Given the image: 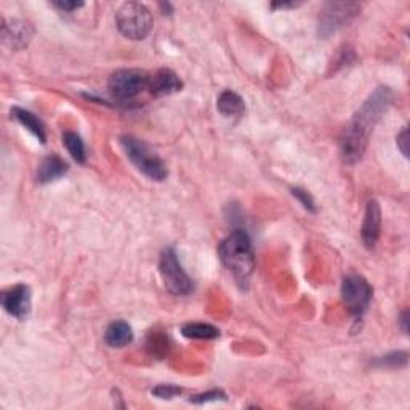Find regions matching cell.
<instances>
[{"mask_svg":"<svg viewBox=\"0 0 410 410\" xmlns=\"http://www.w3.org/2000/svg\"><path fill=\"white\" fill-rule=\"evenodd\" d=\"M382 229V210L377 201H370L365 209V216L361 229V237L364 246L367 248H374L377 246L378 237Z\"/></svg>","mask_w":410,"mask_h":410,"instance_id":"obj_10","label":"cell"},{"mask_svg":"<svg viewBox=\"0 0 410 410\" xmlns=\"http://www.w3.org/2000/svg\"><path fill=\"white\" fill-rule=\"evenodd\" d=\"M218 255L236 280L239 284H247L248 278L252 275L255 269V256L252 250V242L243 229H234L226 239H224L220 247H218Z\"/></svg>","mask_w":410,"mask_h":410,"instance_id":"obj_2","label":"cell"},{"mask_svg":"<svg viewBox=\"0 0 410 410\" xmlns=\"http://www.w3.org/2000/svg\"><path fill=\"white\" fill-rule=\"evenodd\" d=\"M391 100H393V95L389 88H377L356 112L351 124L345 128L342 140H340V149H342V157L346 164L352 165L362 159L370 133L382 114L391 105Z\"/></svg>","mask_w":410,"mask_h":410,"instance_id":"obj_1","label":"cell"},{"mask_svg":"<svg viewBox=\"0 0 410 410\" xmlns=\"http://www.w3.org/2000/svg\"><path fill=\"white\" fill-rule=\"evenodd\" d=\"M216 107L224 117H241L246 112V105L239 95L233 90H224L221 95L218 96Z\"/></svg>","mask_w":410,"mask_h":410,"instance_id":"obj_15","label":"cell"},{"mask_svg":"<svg viewBox=\"0 0 410 410\" xmlns=\"http://www.w3.org/2000/svg\"><path fill=\"white\" fill-rule=\"evenodd\" d=\"M361 5L354 2H330L327 4L319 18V32L324 37L330 36L332 32L343 28L345 23L359 13Z\"/></svg>","mask_w":410,"mask_h":410,"instance_id":"obj_8","label":"cell"},{"mask_svg":"<svg viewBox=\"0 0 410 410\" xmlns=\"http://www.w3.org/2000/svg\"><path fill=\"white\" fill-rule=\"evenodd\" d=\"M147 88L151 90L154 96H165L179 92L183 88V82L173 70L159 69L156 74L149 75V85H147Z\"/></svg>","mask_w":410,"mask_h":410,"instance_id":"obj_11","label":"cell"},{"mask_svg":"<svg viewBox=\"0 0 410 410\" xmlns=\"http://www.w3.org/2000/svg\"><path fill=\"white\" fill-rule=\"evenodd\" d=\"M32 37V28L24 21L13 19L11 23L4 21L2 26V38L6 45H10L13 50H21L29 43Z\"/></svg>","mask_w":410,"mask_h":410,"instance_id":"obj_12","label":"cell"},{"mask_svg":"<svg viewBox=\"0 0 410 410\" xmlns=\"http://www.w3.org/2000/svg\"><path fill=\"white\" fill-rule=\"evenodd\" d=\"M152 394L160 397V399H172V397L182 394V388L175 387V384H160V387L152 389Z\"/></svg>","mask_w":410,"mask_h":410,"instance_id":"obj_20","label":"cell"},{"mask_svg":"<svg viewBox=\"0 0 410 410\" xmlns=\"http://www.w3.org/2000/svg\"><path fill=\"white\" fill-rule=\"evenodd\" d=\"M63 144L66 146L70 157H73L77 164H85V159H87L85 146H83V141L79 135L74 132L63 133Z\"/></svg>","mask_w":410,"mask_h":410,"instance_id":"obj_18","label":"cell"},{"mask_svg":"<svg viewBox=\"0 0 410 410\" xmlns=\"http://www.w3.org/2000/svg\"><path fill=\"white\" fill-rule=\"evenodd\" d=\"M159 271L162 275L164 285L167 290L173 295H188L192 290V282L189 275L184 273L182 263L178 260V255L172 247L165 248L160 255Z\"/></svg>","mask_w":410,"mask_h":410,"instance_id":"obj_5","label":"cell"},{"mask_svg":"<svg viewBox=\"0 0 410 410\" xmlns=\"http://www.w3.org/2000/svg\"><path fill=\"white\" fill-rule=\"evenodd\" d=\"M399 324H401L402 332L406 333V335H407V332H409V327H407V324H409V312H407V311H404V312L401 314V317H399Z\"/></svg>","mask_w":410,"mask_h":410,"instance_id":"obj_25","label":"cell"},{"mask_svg":"<svg viewBox=\"0 0 410 410\" xmlns=\"http://www.w3.org/2000/svg\"><path fill=\"white\" fill-rule=\"evenodd\" d=\"M292 194L298 199L300 204L303 205V207L306 210H310V211H316V204H314L312 201V197L308 194L306 191H303L301 188H293L292 189Z\"/></svg>","mask_w":410,"mask_h":410,"instance_id":"obj_21","label":"cell"},{"mask_svg":"<svg viewBox=\"0 0 410 410\" xmlns=\"http://www.w3.org/2000/svg\"><path fill=\"white\" fill-rule=\"evenodd\" d=\"M120 146L125 156L130 159V162L147 178L154 179V182H164L169 175L164 160L144 141L135 138L132 135H124V137H120Z\"/></svg>","mask_w":410,"mask_h":410,"instance_id":"obj_3","label":"cell"},{"mask_svg":"<svg viewBox=\"0 0 410 410\" xmlns=\"http://www.w3.org/2000/svg\"><path fill=\"white\" fill-rule=\"evenodd\" d=\"M396 141H397V147H399L401 152L407 157L409 156V149H407V128L406 127H404L402 132L397 135Z\"/></svg>","mask_w":410,"mask_h":410,"instance_id":"obj_24","label":"cell"},{"mask_svg":"<svg viewBox=\"0 0 410 410\" xmlns=\"http://www.w3.org/2000/svg\"><path fill=\"white\" fill-rule=\"evenodd\" d=\"M119 32L130 41H143L152 29V15L143 4L127 2L115 13Z\"/></svg>","mask_w":410,"mask_h":410,"instance_id":"obj_4","label":"cell"},{"mask_svg":"<svg viewBox=\"0 0 410 410\" xmlns=\"http://www.w3.org/2000/svg\"><path fill=\"white\" fill-rule=\"evenodd\" d=\"M68 172V164L60 156H48L45 157L37 170V182L38 183H50L55 179L61 178Z\"/></svg>","mask_w":410,"mask_h":410,"instance_id":"obj_13","label":"cell"},{"mask_svg":"<svg viewBox=\"0 0 410 410\" xmlns=\"http://www.w3.org/2000/svg\"><path fill=\"white\" fill-rule=\"evenodd\" d=\"M342 297L345 306L352 316L361 317L370 303L372 287L361 275H346L342 284Z\"/></svg>","mask_w":410,"mask_h":410,"instance_id":"obj_7","label":"cell"},{"mask_svg":"<svg viewBox=\"0 0 410 410\" xmlns=\"http://www.w3.org/2000/svg\"><path fill=\"white\" fill-rule=\"evenodd\" d=\"M377 364L382 365V367H402V365L407 364V354L406 352H393V354L382 357Z\"/></svg>","mask_w":410,"mask_h":410,"instance_id":"obj_19","label":"cell"},{"mask_svg":"<svg viewBox=\"0 0 410 410\" xmlns=\"http://www.w3.org/2000/svg\"><path fill=\"white\" fill-rule=\"evenodd\" d=\"M55 6V9H58L60 11H64V13H73L75 10H79L80 6H83V2H53L51 4Z\"/></svg>","mask_w":410,"mask_h":410,"instance_id":"obj_23","label":"cell"},{"mask_svg":"<svg viewBox=\"0 0 410 410\" xmlns=\"http://www.w3.org/2000/svg\"><path fill=\"white\" fill-rule=\"evenodd\" d=\"M2 306L10 316L18 320H24L31 311V288L24 284H18L2 293Z\"/></svg>","mask_w":410,"mask_h":410,"instance_id":"obj_9","label":"cell"},{"mask_svg":"<svg viewBox=\"0 0 410 410\" xmlns=\"http://www.w3.org/2000/svg\"><path fill=\"white\" fill-rule=\"evenodd\" d=\"M295 6H298V4H295V2H290V4L279 2V4H273V5H271V9H273V10H275V9L284 10V9H295Z\"/></svg>","mask_w":410,"mask_h":410,"instance_id":"obj_26","label":"cell"},{"mask_svg":"<svg viewBox=\"0 0 410 410\" xmlns=\"http://www.w3.org/2000/svg\"><path fill=\"white\" fill-rule=\"evenodd\" d=\"M182 333L186 338H196V340H214L220 337V330L210 324L202 322H191L182 327Z\"/></svg>","mask_w":410,"mask_h":410,"instance_id":"obj_17","label":"cell"},{"mask_svg":"<svg viewBox=\"0 0 410 410\" xmlns=\"http://www.w3.org/2000/svg\"><path fill=\"white\" fill-rule=\"evenodd\" d=\"M11 115L15 117L19 124L23 127L28 128V130L34 135V137L41 141L42 144H45V141H47V135H45V127L41 120H38L34 114L26 111V109L21 107H13L11 109Z\"/></svg>","mask_w":410,"mask_h":410,"instance_id":"obj_16","label":"cell"},{"mask_svg":"<svg viewBox=\"0 0 410 410\" xmlns=\"http://www.w3.org/2000/svg\"><path fill=\"white\" fill-rule=\"evenodd\" d=\"M149 85V75L141 69H120L109 79V92L115 100L127 101L138 96Z\"/></svg>","mask_w":410,"mask_h":410,"instance_id":"obj_6","label":"cell"},{"mask_svg":"<svg viewBox=\"0 0 410 410\" xmlns=\"http://www.w3.org/2000/svg\"><path fill=\"white\" fill-rule=\"evenodd\" d=\"M133 340V330L125 320H114L105 332V342L111 348H124Z\"/></svg>","mask_w":410,"mask_h":410,"instance_id":"obj_14","label":"cell"},{"mask_svg":"<svg viewBox=\"0 0 410 410\" xmlns=\"http://www.w3.org/2000/svg\"><path fill=\"white\" fill-rule=\"evenodd\" d=\"M218 399H226V396H224L223 391H209V393H204V394H197L194 397H191V402L194 404H204V402H210V401H218Z\"/></svg>","mask_w":410,"mask_h":410,"instance_id":"obj_22","label":"cell"}]
</instances>
